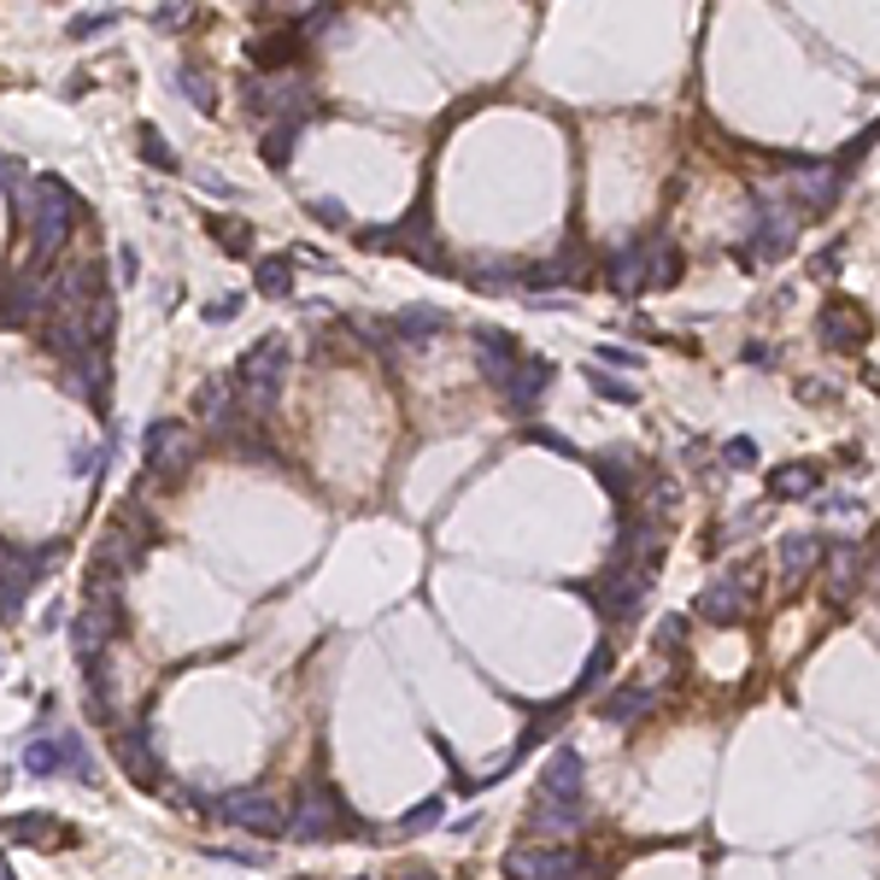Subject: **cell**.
Here are the masks:
<instances>
[{"instance_id":"60","label":"cell","mask_w":880,"mask_h":880,"mask_svg":"<svg viewBox=\"0 0 880 880\" xmlns=\"http://www.w3.org/2000/svg\"><path fill=\"white\" fill-rule=\"evenodd\" d=\"M352 880H370V875H352Z\"/></svg>"},{"instance_id":"23","label":"cell","mask_w":880,"mask_h":880,"mask_svg":"<svg viewBox=\"0 0 880 880\" xmlns=\"http://www.w3.org/2000/svg\"><path fill=\"white\" fill-rule=\"evenodd\" d=\"M822 557H827V540H822V534H810V529L781 534V546H775V564H781L787 582H804V575L816 569Z\"/></svg>"},{"instance_id":"1","label":"cell","mask_w":880,"mask_h":880,"mask_svg":"<svg viewBox=\"0 0 880 880\" xmlns=\"http://www.w3.org/2000/svg\"><path fill=\"white\" fill-rule=\"evenodd\" d=\"M19 200V212L30 217V259H36L42 270L65 252V241H71V229H77V217H82V200L77 189L65 177H36V182H24V194H12Z\"/></svg>"},{"instance_id":"26","label":"cell","mask_w":880,"mask_h":880,"mask_svg":"<svg viewBox=\"0 0 880 880\" xmlns=\"http://www.w3.org/2000/svg\"><path fill=\"white\" fill-rule=\"evenodd\" d=\"M816 487H822V464H810V459L769 470V499H816Z\"/></svg>"},{"instance_id":"59","label":"cell","mask_w":880,"mask_h":880,"mask_svg":"<svg viewBox=\"0 0 880 880\" xmlns=\"http://www.w3.org/2000/svg\"><path fill=\"white\" fill-rule=\"evenodd\" d=\"M0 880H12V869H7V862H0Z\"/></svg>"},{"instance_id":"12","label":"cell","mask_w":880,"mask_h":880,"mask_svg":"<svg viewBox=\"0 0 880 880\" xmlns=\"http://www.w3.org/2000/svg\"><path fill=\"white\" fill-rule=\"evenodd\" d=\"M869 329H875L869 312H862L857 300H845V294H834V300L822 306V317H816V335H822L834 352H862V347H869Z\"/></svg>"},{"instance_id":"44","label":"cell","mask_w":880,"mask_h":880,"mask_svg":"<svg viewBox=\"0 0 880 880\" xmlns=\"http://www.w3.org/2000/svg\"><path fill=\"white\" fill-rule=\"evenodd\" d=\"M241 306H247V294H217L212 306H206V324H235Z\"/></svg>"},{"instance_id":"10","label":"cell","mask_w":880,"mask_h":880,"mask_svg":"<svg viewBox=\"0 0 880 880\" xmlns=\"http://www.w3.org/2000/svg\"><path fill=\"white\" fill-rule=\"evenodd\" d=\"M499 869H505V880H575L582 875V857H575L564 839H534V845L505 851Z\"/></svg>"},{"instance_id":"22","label":"cell","mask_w":880,"mask_h":880,"mask_svg":"<svg viewBox=\"0 0 880 880\" xmlns=\"http://www.w3.org/2000/svg\"><path fill=\"white\" fill-rule=\"evenodd\" d=\"M194 411L200 422L217 435L229 417H241V387H235V376H212V382H200V394H194Z\"/></svg>"},{"instance_id":"33","label":"cell","mask_w":880,"mask_h":880,"mask_svg":"<svg viewBox=\"0 0 880 880\" xmlns=\"http://www.w3.org/2000/svg\"><path fill=\"white\" fill-rule=\"evenodd\" d=\"M24 769L42 775V781H47V775H65V769H71V746H65V734L30 740V746H24Z\"/></svg>"},{"instance_id":"52","label":"cell","mask_w":880,"mask_h":880,"mask_svg":"<svg viewBox=\"0 0 880 880\" xmlns=\"http://www.w3.org/2000/svg\"><path fill=\"white\" fill-rule=\"evenodd\" d=\"M117 282H124V287L142 282V259H135V247H117Z\"/></svg>"},{"instance_id":"27","label":"cell","mask_w":880,"mask_h":880,"mask_svg":"<svg viewBox=\"0 0 880 880\" xmlns=\"http://www.w3.org/2000/svg\"><path fill=\"white\" fill-rule=\"evenodd\" d=\"M575 277H582V252L575 247H557L552 259H540L522 270V282H529V294H546V287H569Z\"/></svg>"},{"instance_id":"56","label":"cell","mask_w":880,"mask_h":880,"mask_svg":"<svg viewBox=\"0 0 880 880\" xmlns=\"http://www.w3.org/2000/svg\"><path fill=\"white\" fill-rule=\"evenodd\" d=\"M799 399H804V405H822V399H827V387H822L816 376H804V382H799Z\"/></svg>"},{"instance_id":"6","label":"cell","mask_w":880,"mask_h":880,"mask_svg":"<svg viewBox=\"0 0 880 880\" xmlns=\"http://www.w3.org/2000/svg\"><path fill=\"white\" fill-rule=\"evenodd\" d=\"M54 306H59V277L30 264L0 287V329H36L42 317H54Z\"/></svg>"},{"instance_id":"37","label":"cell","mask_w":880,"mask_h":880,"mask_svg":"<svg viewBox=\"0 0 880 880\" xmlns=\"http://www.w3.org/2000/svg\"><path fill=\"white\" fill-rule=\"evenodd\" d=\"M440 816H447V804H440V799H422V804H411V810L399 816V834H405V839L435 834V827H440Z\"/></svg>"},{"instance_id":"9","label":"cell","mask_w":880,"mask_h":880,"mask_svg":"<svg viewBox=\"0 0 880 880\" xmlns=\"http://www.w3.org/2000/svg\"><path fill=\"white\" fill-rule=\"evenodd\" d=\"M652 575H657V569H646V564L611 557V564H605V575H599L594 587H587V599L599 605V617H605V622H629V617L640 611V599H646Z\"/></svg>"},{"instance_id":"5","label":"cell","mask_w":880,"mask_h":880,"mask_svg":"<svg viewBox=\"0 0 880 880\" xmlns=\"http://www.w3.org/2000/svg\"><path fill=\"white\" fill-rule=\"evenodd\" d=\"M287 359H294V347L282 341V335H259L241 359H235V387H241V405L252 417L259 411H270L277 405V394H282V382H287Z\"/></svg>"},{"instance_id":"3","label":"cell","mask_w":880,"mask_h":880,"mask_svg":"<svg viewBox=\"0 0 880 880\" xmlns=\"http://www.w3.org/2000/svg\"><path fill=\"white\" fill-rule=\"evenodd\" d=\"M605 282H611L617 294L675 287L681 282V252H675V241H664V235H652V241H622L611 259H605Z\"/></svg>"},{"instance_id":"21","label":"cell","mask_w":880,"mask_h":880,"mask_svg":"<svg viewBox=\"0 0 880 880\" xmlns=\"http://www.w3.org/2000/svg\"><path fill=\"white\" fill-rule=\"evenodd\" d=\"M112 752H117V764H124L129 781H142V787L159 781V757H154V734H147V727H124V734L112 740Z\"/></svg>"},{"instance_id":"4","label":"cell","mask_w":880,"mask_h":880,"mask_svg":"<svg viewBox=\"0 0 880 880\" xmlns=\"http://www.w3.org/2000/svg\"><path fill=\"white\" fill-rule=\"evenodd\" d=\"M287 834H294L300 845H329V839H347V834H376V827L352 822V810L341 804V792H335L329 781H312L306 792L294 799V810H287Z\"/></svg>"},{"instance_id":"32","label":"cell","mask_w":880,"mask_h":880,"mask_svg":"<svg viewBox=\"0 0 880 880\" xmlns=\"http://www.w3.org/2000/svg\"><path fill=\"white\" fill-rule=\"evenodd\" d=\"M300 135H306V124H264V135H259V159L270 165V171H287V165H294Z\"/></svg>"},{"instance_id":"46","label":"cell","mask_w":880,"mask_h":880,"mask_svg":"<svg viewBox=\"0 0 880 880\" xmlns=\"http://www.w3.org/2000/svg\"><path fill=\"white\" fill-rule=\"evenodd\" d=\"M681 640H687V617H664V622H657V652H681Z\"/></svg>"},{"instance_id":"18","label":"cell","mask_w":880,"mask_h":880,"mask_svg":"<svg viewBox=\"0 0 880 880\" xmlns=\"http://www.w3.org/2000/svg\"><path fill=\"white\" fill-rule=\"evenodd\" d=\"M306 47H312V42L300 36L294 24H282L277 36H259V42H252V47H247V59L259 65V71H300V59H306Z\"/></svg>"},{"instance_id":"13","label":"cell","mask_w":880,"mask_h":880,"mask_svg":"<svg viewBox=\"0 0 880 880\" xmlns=\"http://www.w3.org/2000/svg\"><path fill=\"white\" fill-rule=\"evenodd\" d=\"M746 575L752 569H740V575H722V582H710L699 599H692V617L699 622H710V629H734L740 617H746V605H752V594H746Z\"/></svg>"},{"instance_id":"40","label":"cell","mask_w":880,"mask_h":880,"mask_svg":"<svg viewBox=\"0 0 880 880\" xmlns=\"http://www.w3.org/2000/svg\"><path fill=\"white\" fill-rule=\"evenodd\" d=\"M335 19H341V7H329V0H324L317 12H306V19H294V30H300L306 42H317V36H329V30H335Z\"/></svg>"},{"instance_id":"7","label":"cell","mask_w":880,"mask_h":880,"mask_svg":"<svg viewBox=\"0 0 880 880\" xmlns=\"http://www.w3.org/2000/svg\"><path fill=\"white\" fill-rule=\"evenodd\" d=\"M212 816L224 822V827H247V834H264V839L287 834V810L277 804V792H264V787H229V792H217V799H212Z\"/></svg>"},{"instance_id":"49","label":"cell","mask_w":880,"mask_h":880,"mask_svg":"<svg viewBox=\"0 0 880 880\" xmlns=\"http://www.w3.org/2000/svg\"><path fill=\"white\" fill-rule=\"evenodd\" d=\"M594 364H611V370H640L646 359H640V352H629V347H599V352H594Z\"/></svg>"},{"instance_id":"2","label":"cell","mask_w":880,"mask_h":880,"mask_svg":"<svg viewBox=\"0 0 880 880\" xmlns=\"http://www.w3.org/2000/svg\"><path fill=\"white\" fill-rule=\"evenodd\" d=\"M799 224L804 212L781 194H757L752 200V224H746V241L734 247V264L740 270H757V264H781L792 247H799Z\"/></svg>"},{"instance_id":"11","label":"cell","mask_w":880,"mask_h":880,"mask_svg":"<svg viewBox=\"0 0 880 880\" xmlns=\"http://www.w3.org/2000/svg\"><path fill=\"white\" fill-rule=\"evenodd\" d=\"M839 189H845V171L834 159H799L787 171V200L799 206L804 217H816V212H827L839 200Z\"/></svg>"},{"instance_id":"47","label":"cell","mask_w":880,"mask_h":880,"mask_svg":"<svg viewBox=\"0 0 880 880\" xmlns=\"http://www.w3.org/2000/svg\"><path fill=\"white\" fill-rule=\"evenodd\" d=\"M675 505H681V487H675V476H657V487H652V511L669 517Z\"/></svg>"},{"instance_id":"57","label":"cell","mask_w":880,"mask_h":880,"mask_svg":"<svg viewBox=\"0 0 880 880\" xmlns=\"http://www.w3.org/2000/svg\"><path fill=\"white\" fill-rule=\"evenodd\" d=\"M12 605H19V599H12V594H7V587H0V617H7V611H12Z\"/></svg>"},{"instance_id":"20","label":"cell","mask_w":880,"mask_h":880,"mask_svg":"<svg viewBox=\"0 0 880 880\" xmlns=\"http://www.w3.org/2000/svg\"><path fill=\"white\" fill-rule=\"evenodd\" d=\"M822 569H827V599H851L857 587H862V569H869V557H862L857 540H839V546H827Z\"/></svg>"},{"instance_id":"50","label":"cell","mask_w":880,"mask_h":880,"mask_svg":"<svg viewBox=\"0 0 880 880\" xmlns=\"http://www.w3.org/2000/svg\"><path fill=\"white\" fill-rule=\"evenodd\" d=\"M0 194H24V165L0 154Z\"/></svg>"},{"instance_id":"58","label":"cell","mask_w":880,"mask_h":880,"mask_svg":"<svg viewBox=\"0 0 880 880\" xmlns=\"http://www.w3.org/2000/svg\"><path fill=\"white\" fill-rule=\"evenodd\" d=\"M399 880H435V875H422V869H399Z\"/></svg>"},{"instance_id":"36","label":"cell","mask_w":880,"mask_h":880,"mask_svg":"<svg viewBox=\"0 0 880 880\" xmlns=\"http://www.w3.org/2000/svg\"><path fill=\"white\" fill-rule=\"evenodd\" d=\"M587 387H594L599 399H611V405H640L634 382H622V376H611V370H599V364H587Z\"/></svg>"},{"instance_id":"30","label":"cell","mask_w":880,"mask_h":880,"mask_svg":"<svg viewBox=\"0 0 880 880\" xmlns=\"http://www.w3.org/2000/svg\"><path fill=\"white\" fill-rule=\"evenodd\" d=\"M7 839H19V845H59V839H71V834L54 822V810H24V816L7 822Z\"/></svg>"},{"instance_id":"34","label":"cell","mask_w":880,"mask_h":880,"mask_svg":"<svg viewBox=\"0 0 880 880\" xmlns=\"http://www.w3.org/2000/svg\"><path fill=\"white\" fill-rule=\"evenodd\" d=\"M206 229H212V241H217V247H229V259H247V252H252V229L241 224V217L212 212V217H206Z\"/></svg>"},{"instance_id":"41","label":"cell","mask_w":880,"mask_h":880,"mask_svg":"<svg viewBox=\"0 0 880 880\" xmlns=\"http://www.w3.org/2000/svg\"><path fill=\"white\" fill-rule=\"evenodd\" d=\"M306 212H312L324 229H347V206H341L335 194H312V200H306Z\"/></svg>"},{"instance_id":"8","label":"cell","mask_w":880,"mask_h":880,"mask_svg":"<svg viewBox=\"0 0 880 880\" xmlns=\"http://www.w3.org/2000/svg\"><path fill=\"white\" fill-rule=\"evenodd\" d=\"M194 452H200V440H194L189 429H182V422H171V417L147 422V440H142V464H147V482H165V487H177L182 476H189Z\"/></svg>"},{"instance_id":"14","label":"cell","mask_w":880,"mask_h":880,"mask_svg":"<svg viewBox=\"0 0 880 880\" xmlns=\"http://www.w3.org/2000/svg\"><path fill=\"white\" fill-rule=\"evenodd\" d=\"M552 359H534V352H522V364L511 370V376L499 382V399H505V411H517V417H529L540 399H546V387H552Z\"/></svg>"},{"instance_id":"55","label":"cell","mask_w":880,"mask_h":880,"mask_svg":"<svg viewBox=\"0 0 880 880\" xmlns=\"http://www.w3.org/2000/svg\"><path fill=\"white\" fill-rule=\"evenodd\" d=\"M746 364H757V370H769V364H775V352H769V341H752V347H746Z\"/></svg>"},{"instance_id":"54","label":"cell","mask_w":880,"mask_h":880,"mask_svg":"<svg viewBox=\"0 0 880 880\" xmlns=\"http://www.w3.org/2000/svg\"><path fill=\"white\" fill-rule=\"evenodd\" d=\"M200 189L217 194V200H241V189H235V182H224V177H200Z\"/></svg>"},{"instance_id":"17","label":"cell","mask_w":880,"mask_h":880,"mask_svg":"<svg viewBox=\"0 0 880 880\" xmlns=\"http://www.w3.org/2000/svg\"><path fill=\"white\" fill-rule=\"evenodd\" d=\"M529 827L540 839H575L587 827V810L582 804H569V799H546V792H534V810H529Z\"/></svg>"},{"instance_id":"19","label":"cell","mask_w":880,"mask_h":880,"mask_svg":"<svg viewBox=\"0 0 880 880\" xmlns=\"http://www.w3.org/2000/svg\"><path fill=\"white\" fill-rule=\"evenodd\" d=\"M582 787H587V764H582V752L557 746V752L546 757V769H540V792H546V799H569V804H582Z\"/></svg>"},{"instance_id":"25","label":"cell","mask_w":880,"mask_h":880,"mask_svg":"<svg viewBox=\"0 0 880 880\" xmlns=\"http://www.w3.org/2000/svg\"><path fill=\"white\" fill-rule=\"evenodd\" d=\"M599 482H605V494H611L617 505H629L634 499V487H640V459L629 447H611V452H599Z\"/></svg>"},{"instance_id":"28","label":"cell","mask_w":880,"mask_h":880,"mask_svg":"<svg viewBox=\"0 0 880 880\" xmlns=\"http://www.w3.org/2000/svg\"><path fill=\"white\" fill-rule=\"evenodd\" d=\"M65 382H71L77 399H89V411H100V417L112 411V405H106V352H89V359H77Z\"/></svg>"},{"instance_id":"45","label":"cell","mask_w":880,"mask_h":880,"mask_svg":"<svg viewBox=\"0 0 880 880\" xmlns=\"http://www.w3.org/2000/svg\"><path fill=\"white\" fill-rule=\"evenodd\" d=\"M106 452H112V440H106V447H71V470H77V476H94V470L106 464Z\"/></svg>"},{"instance_id":"53","label":"cell","mask_w":880,"mask_h":880,"mask_svg":"<svg viewBox=\"0 0 880 880\" xmlns=\"http://www.w3.org/2000/svg\"><path fill=\"white\" fill-rule=\"evenodd\" d=\"M529 440H534V447H552V452H564V459H575V447H569V440L557 435V429H529Z\"/></svg>"},{"instance_id":"31","label":"cell","mask_w":880,"mask_h":880,"mask_svg":"<svg viewBox=\"0 0 880 880\" xmlns=\"http://www.w3.org/2000/svg\"><path fill=\"white\" fill-rule=\"evenodd\" d=\"M252 287L264 300H294V259L287 252H270V259L252 264Z\"/></svg>"},{"instance_id":"16","label":"cell","mask_w":880,"mask_h":880,"mask_svg":"<svg viewBox=\"0 0 880 880\" xmlns=\"http://www.w3.org/2000/svg\"><path fill=\"white\" fill-rule=\"evenodd\" d=\"M657 681H622L605 692V704H599V722H611V727H634V722H646L652 710H657Z\"/></svg>"},{"instance_id":"51","label":"cell","mask_w":880,"mask_h":880,"mask_svg":"<svg viewBox=\"0 0 880 880\" xmlns=\"http://www.w3.org/2000/svg\"><path fill=\"white\" fill-rule=\"evenodd\" d=\"M816 511H822V517H839V522H857L862 505H857V499H816Z\"/></svg>"},{"instance_id":"35","label":"cell","mask_w":880,"mask_h":880,"mask_svg":"<svg viewBox=\"0 0 880 880\" xmlns=\"http://www.w3.org/2000/svg\"><path fill=\"white\" fill-rule=\"evenodd\" d=\"M135 147H142V159L154 165V171H177V165H182V159H177V147L165 142V135H159L154 124H142V129H135Z\"/></svg>"},{"instance_id":"15","label":"cell","mask_w":880,"mask_h":880,"mask_svg":"<svg viewBox=\"0 0 880 880\" xmlns=\"http://www.w3.org/2000/svg\"><path fill=\"white\" fill-rule=\"evenodd\" d=\"M470 341H476V364H482V376L487 382H505L511 370L522 364V341L511 329H494V324H482V329H470Z\"/></svg>"},{"instance_id":"38","label":"cell","mask_w":880,"mask_h":880,"mask_svg":"<svg viewBox=\"0 0 880 880\" xmlns=\"http://www.w3.org/2000/svg\"><path fill=\"white\" fill-rule=\"evenodd\" d=\"M124 19V12H112V7H100V12H82V19H71L65 24V36L71 42H94V36H106V30Z\"/></svg>"},{"instance_id":"43","label":"cell","mask_w":880,"mask_h":880,"mask_svg":"<svg viewBox=\"0 0 880 880\" xmlns=\"http://www.w3.org/2000/svg\"><path fill=\"white\" fill-rule=\"evenodd\" d=\"M722 459L734 464V470H757V440H752V435H734V440L722 447Z\"/></svg>"},{"instance_id":"24","label":"cell","mask_w":880,"mask_h":880,"mask_svg":"<svg viewBox=\"0 0 880 880\" xmlns=\"http://www.w3.org/2000/svg\"><path fill=\"white\" fill-rule=\"evenodd\" d=\"M440 335H447V312H435V306H405L394 317V341L411 347V352H429Z\"/></svg>"},{"instance_id":"29","label":"cell","mask_w":880,"mask_h":880,"mask_svg":"<svg viewBox=\"0 0 880 880\" xmlns=\"http://www.w3.org/2000/svg\"><path fill=\"white\" fill-rule=\"evenodd\" d=\"M171 89H177L182 100H189V106H194V112H206V117L217 112V77L206 71V65H194V59H189V65H177V77H171Z\"/></svg>"},{"instance_id":"48","label":"cell","mask_w":880,"mask_h":880,"mask_svg":"<svg viewBox=\"0 0 880 880\" xmlns=\"http://www.w3.org/2000/svg\"><path fill=\"white\" fill-rule=\"evenodd\" d=\"M839 241H827L822 252H816V259H810V277H816V282H827V277H839Z\"/></svg>"},{"instance_id":"42","label":"cell","mask_w":880,"mask_h":880,"mask_svg":"<svg viewBox=\"0 0 880 880\" xmlns=\"http://www.w3.org/2000/svg\"><path fill=\"white\" fill-rule=\"evenodd\" d=\"M611 664H617L611 646H599L594 657H587V669H582V681H575V692H594V687L605 681V675H611Z\"/></svg>"},{"instance_id":"39","label":"cell","mask_w":880,"mask_h":880,"mask_svg":"<svg viewBox=\"0 0 880 880\" xmlns=\"http://www.w3.org/2000/svg\"><path fill=\"white\" fill-rule=\"evenodd\" d=\"M194 12H200L194 0H159L154 24H159V30H189V24H194Z\"/></svg>"}]
</instances>
